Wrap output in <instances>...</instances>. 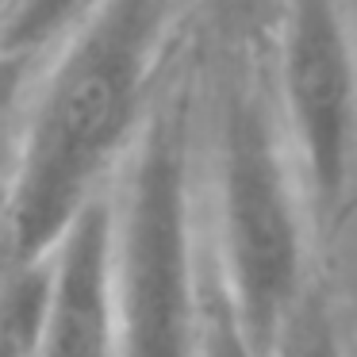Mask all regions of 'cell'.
I'll return each mask as SVG.
<instances>
[{
  "mask_svg": "<svg viewBox=\"0 0 357 357\" xmlns=\"http://www.w3.org/2000/svg\"><path fill=\"white\" fill-rule=\"evenodd\" d=\"M0 85H4V73H0Z\"/></svg>",
  "mask_w": 357,
  "mask_h": 357,
  "instance_id": "obj_13",
  "label": "cell"
},
{
  "mask_svg": "<svg viewBox=\"0 0 357 357\" xmlns=\"http://www.w3.org/2000/svg\"><path fill=\"white\" fill-rule=\"evenodd\" d=\"M349 0H284L277 20L280 108L311 219L334 234L357 135V50Z\"/></svg>",
  "mask_w": 357,
  "mask_h": 357,
  "instance_id": "obj_4",
  "label": "cell"
},
{
  "mask_svg": "<svg viewBox=\"0 0 357 357\" xmlns=\"http://www.w3.org/2000/svg\"><path fill=\"white\" fill-rule=\"evenodd\" d=\"M119 357H200L204 284L192 196V89L162 81L112 173Z\"/></svg>",
  "mask_w": 357,
  "mask_h": 357,
  "instance_id": "obj_2",
  "label": "cell"
},
{
  "mask_svg": "<svg viewBox=\"0 0 357 357\" xmlns=\"http://www.w3.org/2000/svg\"><path fill=\"white\" fill-rule=\"evenodd\" d=\"M200 357H265L242 319L234 315L219 277L211 273L204 284V334H200Z\"/></svg>",
  "mask_w": 357,
  "mask_h": 357,
  "instance_id": "obj_8",
  "label": "cell"
},
{
  "mask_svg": "<svg viewBox=\"0 0 357 357\" xmlns=\"http://www.w3.org/2000/svg\"><path fill=\"white\" fill-rule=\"evenodd\" d=\"M35 357H119L112 273V181L47 254V307Z\"/></svg>",
  "mask_w": 357,
  "mask_h": 357,
  "instance_id": "obj_5",
  "label": "cell"
},
{
  "mask_svg": "<svg viewBox=\"0 0 357 357\" xmlns=\"http://www.w3.org/2000/svg\"><path fill=\"white\" fill-rule=\"evenodd\" d=\"M4 8H8V0H0V20H4Z\"/></svg>",
  "mask_w": 357,
  "mask_h": 357,
  "instance_id": "obj_12",
  "label": "cell"
},
{
  "mask_svg": "<svg viewBox=\"0 0 357 357\" xmlns=\"http://www.w3.org/2000/svg\"><path fill=\"white\" fill-rule=\"evenodd\" d=\"M288 154L261 85L234 77L219 108L215 139V277L265 357L284 315L311 284L303 250L307 196L296 185L300 169Z\"/></svg>",
  "mask_w": 357,
  "mask_h": 357,
  "instance_id": "obj_3",
  "label": "cell"
},
{
  "mask_svg": "<svg viewBox=\"0 0 357 357\" xmlns=\"http://www.w3.org/2000/svg\"><path fill=\"white\" fill-rule=\"evenodd\" d=\"M227 16L242 27V31H254V27H277L280 12H284V0H223Z\"/></svg>",
  "mask_w": 357,
  "mask_h": 357,
  "instance_id": "obj_9",
  "label": "cell"
},
{
  "mask_svg": "<svg viewBox=\"0 0 357 357\" xmlns=\"http://www.w3.org/2000/svg\"><path fill=\"white\" fill-rule=\"evenodd\" d=\"M269 357H342L331 303H326V296L315 284L303 288L300 300L292 303V311L284 315Z\"/></svg>",
  "mask_w": 357,
  "mask_h": 357,
  "instance_id": "obj_7",
  "label": "cell"
},
{
  "mask_svg": "<svg viewBox=\"0 0 357 357\" xmlns=\"http://www.w3.org/2000/svg\"><path fill=\"white\" fill-rule=\"evenodd\" d=\"M181 0H104L16 89L4 131L12 261L50 254L112 181L154 93Z\"/></svg>",
  "mask_w": 357,
  "mask_h": 357,
  "instance_id": "obj_1",
  "label": "cell"
},
{
  "mask_svg": "<svg viewBox=\"0 0 357 357\" xmlns=\"http://www.w3.org/2000/svg\"><path fill=\"white\" fill-rule=\"evenodd\" d=\"M0 357H35V342L8 319H0Z\"/></svg>",
  "mask_w": 357,
  "mask_h": 357,
  "instance_id": "obj_10",
  "label": "cell"
},
{
  "mask_svg": "<svg viewBox=\"0 0 357 357\" xmlns=\"http://www.w3.org/2000/svg\"><path fill=\"white\" fill-rule=\"evenodd\" d=\"M104 0H8L0 20V73L24 81Z\"/></svg>",
  "mask_w": 357,
  "mask_h": 357,
  "instance_id": "obj_6",
  "label": "cell"
},
{
  "mask_svg": "<svg viewBox=\"0 0 357 357\" xmlns=\"http://www.w3.org/2000/svg\"><path fill=\"white\" fill-rule=\"evenodd\" d=\"M349 12H354V24H357V0H349Z\"/></svg>",
  "mask_w": 357,
  "mask_h": 357,
  "instance_id": "obj_11",
  "label": "cell"
}]
</instances>
